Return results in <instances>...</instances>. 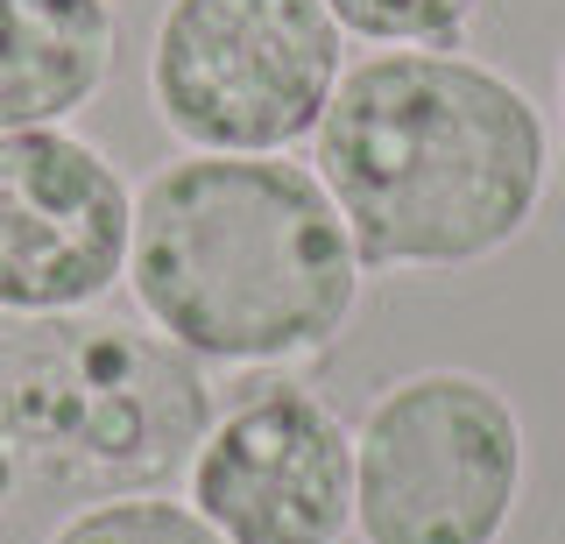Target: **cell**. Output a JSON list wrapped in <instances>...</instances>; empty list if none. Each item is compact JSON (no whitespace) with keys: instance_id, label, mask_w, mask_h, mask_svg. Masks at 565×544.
<instances>
[{"instance_id":"6","label":"cell","mask_w":565,"mask_h":544,"mask_svg":"<svg viewBox=\"0 0 565 544\" xmlns=\"http://www.w3.org/2000/svg\"><path fill=\"white\" fill-rule=\"evenodd\" d=\"M184 502L226 544H347L353 425L311 382L247 367L212 403V425L184 467Z\"/></svg>"},{"instance_id":"3","label":"cell","mask_w":565,"mask_h":544,"mask_svg":"<svg viewBox=\"0 0 565 544\" xmlns=\"http://www.w3.org/2000/svg\"><path fill=\"white\" fill-rule=\"evenodd\" d=\"M220 382L114 311L0 319V446L50 495H141L191 467Z\"/></svg>"},{"instance_id":"5","label":"cell","mask_w":565,"mask_h":544,"mask_svg":"<svg viewBox=\"0 0 565 544\" xmlns=\"http://www.w3.org/2000/svg\"><path fill=\"white\" fill-rule=\"evenodd\" d=\"M340 72L347 36L326 0H163L149 36V107L191 156H290Z\"/></svg>"},{"instance_id":"1","label":"cell","mask_w":565,"mask_h":544,"mask_svg":"<svg viewBox=\"0 0 565 544\" xmlns=\"http://www.w3.org/2000/svg\"><path fill=\"white\" fill-rule=\"evenodd\" d=\"M367 276H459L509 255L552 191V128L516 72L467 50H367L311 135Z\"/></svg>"},{"instance_id":"2","label":"cell","mask_w":565,"mask_h":544,"mask_svg":"<svg viewBox=\"0 0 565 544\" xmlns=\"http://www.w3.org/2000/svg\"><path fill=\"white\" fill-rule=\"evenodd\" d=\"M367 290L353 234L297 156H177L135 184V319L199 367H290L340 346Z\"/></svg>"},{"instance_id":"9","label":"cell","mask_w":565,"mask_h":544,"mask_svg":"<svg viewBox=\"0 0 565 544\" xmlns=\"http://www.w3.org/2000/svg\"><path fill=\"white\" fill-rule=\"evenodd\" d=\"M43 544H226L184 495L141 488V495H99L78 502Z\"/></svg>"},{"instance_id":"8","label":"cell","mask_w":565,"mask_h":544,"mask_svg":"<svg viewBox=\"0 0 565 544\" xmlns=\"http://www.w3.org/2000/svg\"><path fill=\"white\" fill-rule=\"evenodd\" d=\"M120 57L114 0H0V135L71 128Z\"/></svg>"},{"instance_id":"4","label":"cell","mask_w":565,"mask_h":544,"mask_svg":"<svg viewBox=\"0 0 565 544\" xmlns=\"http://www.w3.org/2000/svg\"><path fill=\"white\" fill-rule=\"evenodd\" d=\"M523 481V410L481 367H411L353 425L361 544H502Z\"/></svg>"},{"instance_id":"11","label":"cell","mask_w":565,"mask_h":544,"mask_svg":"<svg viewBox=\"0 0 565 544\" xmlns=\"http://www.w3.org/2000/svg\"><path fill=\"white\" fill-rule=\"evenodd\" d=\"M14 488H22V473H14V460H8V446H0V502H8Z\"/></svg>"},{"instance_id":"10","label":"cell","mask_w":565,"mask_h":544,"mask_svg":"<svg viewBox=\"0 0 565 544\" xmlns=\"http://www.w3.org/2000/svg\"><path fill=\"white\" fill-rule=\"evenodd\" d=\"M488 0H326L347 43L367 50H459Z\"/></svg>"},{"instance_id":"7","label":"cell","mask_w":565,"mask_h":544,"mask_svg":"<svg viewBox=\"0 0 565 544\" xmlns=\"http://www.w3.org/2000/svg\"><path fill=\"white\" fill-rule=\"evenodd\" d=\"M135 184L78 128L0 135V319L99 311L128 284Z\"/></svg>"},{"instance_id":"12","label":"cell","mask_w":565,"mask_h":544,"mask_svg":"<svg viewBox=\"0 0 565 544\" xmlns=\"http://www.w3.org/2000/svg\"><path fill=\"white\" fill-rule=\"evenodd\" d=\"M558 128H565V57H558Z\"/></svg>"}]
</instances>
